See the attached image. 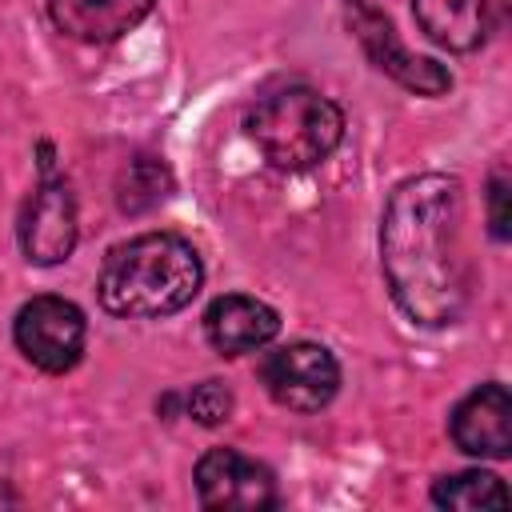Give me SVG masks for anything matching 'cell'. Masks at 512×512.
<instances>
[{
    "instance_id": "obj_5",
    "label": "cell",
    "mask_w": 512,
    "mask_h": 512,
    "mask_svg": "<svg viewBox=\"0 0 512 512\" xmlns=\"http://www.w3.org/2000/svg\"><path fill=\"white\" fill-rule=\"evenodd\" d=\"M16 348L44 372H68L84 352V312L64 296H36L16 312Z\"/></svg>"
},
{
    "instance_id": "obj_16",
    "label": "cell",
    "mask_w": 512,
    "mask_h": 512,
    "mask_svg": "<svg viewBox=\"0 0 512 512\" xmlns=\"http://www.w3.org/2000/svg\"><path fill=\"white\" fill-rule=\"evenodd\" d=\"M504 196H508V180L496 176L488 184V216H492V236L504 240L508 236V212H504Z\"/></svg>"
},
{
    "instance_id": "obj_8",
    "label": "cell",
    "mask_w": 512,
    "mask_h": 512,
    "mask_svg": "<svg viewBox=\"0 0 512 512\" xmlns=\"http://www.w3.org/2000/svg\"><path fill=\"white\" fill-rule=\"evenodd\" d=\"M352 28H356L364 52L372 56V64H376L380 72H388L396 84H404V88H412V92H420V96H440L444 88H452V76H448L436 60L412 56V52L396 40L392 24H388L372 4H356Z\"/></svg>"
},
{
    "instance_id": "obj_9",
    "label": "cell",
    "mask_w": 512,
    "mask_h": 512,
    "mask_svg": "<svg viewBox=\"0 0 512 512\" xmlns=\"http://www.w3.org/2000/svg\"><path fill=\"white\" fill-rule=\"evenodd\" d=\"M448 432L460 452L504 460L512 452V396L504 384H480L468 392L448 420Z\"/></svg>"
},
{
    "instance_id": "obj_15",
    "label": "cell",
    "mask_w": 512,
    "mask_h": 512,
    "mask_svg": "<svg viewBox=\"0 0 512 512\" xmlns=\"http://www.w3.org/2000/svg\"><path fill=\"white\" fill-rule=\"evenodd\" d=\"M232 392L220 384V380H204V384H196L192 392H188V416L192 420H200V424H224L228 416H232Z\"/></svg>"
},
{
    "instance_id": "obj_4",
    "label": "cell",
    "mask_w": 512,
    "mask_h": 512,
    "mask_svg": "<svg viewBox=\"0 0 512 512\" xmlns=\"http://www.w3.org/2000/svg\"><path fill=\"white\" fill-rule=\"evenodd\" d=\"M260 380L268 396L288 412H320L340 388V364L324 344L296 340L264 352Z\"/></svg>"
},
{
    "instance_id": "obj_7",
    "label": "cell",
    "mask_w": 512,
    "mask_h": 512,
    "mask_svg": "<svg viewBox=\"0 0 512 512\" xmlns=\"http://www.w3.org/2000/svg\"><path fill=\"white\" fill-rule=\"evenodd\" d=\"M20 248L32 264H60L76 248V196L60 176L40 180L20 212Z\"/></svg>"
},
{
    "instance_id": "obj_2",
    "label": "cell",
    "mask_w": 512,
    "mask_h": 512,
    "mask_svg": "<svg viewBox=\"0 0 512 512\" xmlns=\"http://www.w3.org/2000/svg\"><path fill=\"white\" fill-rule=\"evenodd\" d=\"M204 284L196 248L172 232H144L128 244H116L100 268V304L112 316L160 320L192 304Z\"/></svg>"
},
{
    "instance_id": "obj_13",
    "label": "cell",
    "mask_w": 512,
    "mask_h": 512,
    "mask_svg": "<svg viewBox=\"0 0 512 512\" xmlns=\"http://www.w3.org/2000/svg\"><path fill=\"white\" fill-rule=\"evenodd\" d=\"M432 500L440 508H456V512H480V508H508V488L500 476L492 472H456V476H440L432 484Z\"/></svg>"
},
{
    "instance_id": "obj_10",
    "label": "cell",
    "mask_w": 512,
    "mask_h": 512,
    "mask_svg": "<svg viewBox=\"0 0 512 512\" xmlns=\"http://www.w3.org/2000/svg\"><path fill=\"white\" fill-rule=\"evenodd\" d=\"M280 332V316L276 308H268L256 296H220L208 304L204 312V336L216 352L224 356H240V352H256L264 348L272 336Z\"/></svg>"
},
{
    "instance_id": "obj_1",
    "label": "cell",
    "mask_w": 512,
    "mask_h": 512,
    "mask_svg": "<svg viewBox=\"0 0 512 512\" xmlns=\"http://www.w3.org/2000/svg\"><path fill=\"white\" fill-rule=\"evenodd\" d=\"M460 220V184L444 172L412 176L388 196L380 224V260L396 304L416 324H456L468 304Z\"/></svg>"
},
{
    "instance_id": "obj_14",
    "label": "cell",
    "mask_w": 512,
    "mask_h": 512,
    "mask_svg": "<svg viewBox=\"0 0 512 512\" xmlns=\"http://www.w3.org/2000/svg\"><path fill=\"white\" fill-rule=\"evenodd\" d=\"M172 192V172L164 160L156 156H136L128 160V168L120 172V184H116V204L124 212H148L156 208L160 200H168Z\"/></svg>"
},
{
    "instance_id": "obj_12",
    "label": "cell",
    "mask_w": 512,
    "mask_h": 512,
    "mask_svg": "<svg viewBox=\"0 0 512 512\" xmlns=\"http://www.w3.org/2000/svg\"><path fill=\"white\" fill-rule=\"evenodd\" d=\"M416 24L448 52H472L492 32V0H412Z\"/></svg>"
},
{
    "instance_id": "obj_3",
    "label": "cell",
    "mask_w": 512,
    "mask_h": 512,
    "mask_svg": "<svg viewBox=\"0 0 512 512\" xmlns=\"http://www.w3.org/2000/svg\"><path fill=\"white\" fill-rule=\"evenodd\" d=\"M248 136L272 168L300 172L336 152L344 112L316 88H280L252 108Z\"/></svg>"
},
{
    "instance_id": "obj_6",
    "label": "cell",
    "mask_w": 512,
    "mask_h": 512,
    "mask_svg": "<svg viewBox=\"0 0 512 512\" xmlns=\"http://www.w3.org/2000/svg\"><path fill=\"white\" fill-rule=\"evenodd\" d=\"M196 496L216 512H264L276 504V480L236 448H212L196 464Z\"/></svg>"
},
{
    "instance_id": "obj_11",
    "label": "cell",
    "mask_w": 512,
    "mask_h": 512,
    "mask_svg": "<svg viewBox=\"0 0 512 512\" xmlns=\"http://www.w3.org/2000/svg\"><path fill=\"white\" fill-rule=\"evenodd\" d=\"M48 12L64 36L80 44H112L152 12V0H48Z\"/></svg>"
}]
</instances>
